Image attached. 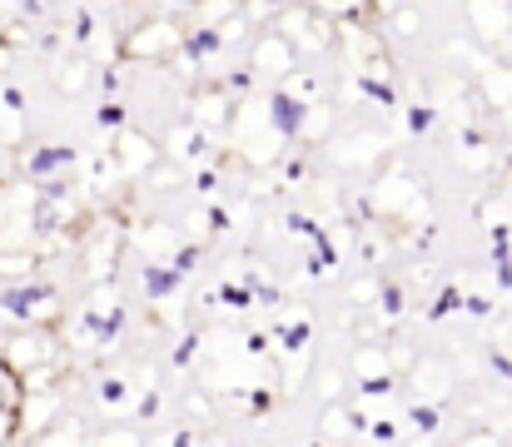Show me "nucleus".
<instances>
[{"label":"nucleus","mask_w":512,"mask_h":447,"mask_svg":"<svg viewBox=\"0 0 512 447\" xmlns=\"http://www.w3.org/2000/svg\"><path fill=\"white\" fill-rule=\"evenodd\" d=\"M493 368H498V373H508V383H512V363L508 358H493Z\"/></svg>","instance_id":"14"},{"label":"nucleus","mask_w":512,"mask_h":447,"mask_svg":"<svg viewBox=\"0 0 512 447\" xmlns=\"http://www.w3.org/2000/svg\"><path fill=\"white\" fill-rule=\"evenodd\" d=\"M363 90H368L373 100H383V105H393V90H388V85H373V80H363Z\"/></svg>","instance_id":"8"},{"label":"nucleus","mask_w":512,"mask_h":447,"mask_svg":"<svg viewBox=\"0 0 512 447\" xmlns=\"http://www.w3.org/2000/svg\"><path fill=\"white\" fill-rule=\"evenodd\" d=\"M120 323H125V313H110V318H90V328H95L100 338H115V333H120Z\"/></svg>","instance_id":"6"},{"label":"nucleus","mask_w":512,"mask_h":447,"mask_svg":"<svg viewBox=\"0 0 512 447\" xmlns=\"http://www.w3.org/2000/svg\"><path fill=\"white\" fill-rule=\"evenodd\" d=\"M174 279H179L174 269H145V289H150L155 298H165V294H170V289H174Z\"/></svg>","instance_id":"4"},{"label":"nucleus","mask_w":512,"mask_h":447,"mask_svg":"<svg viewBox=\"0 0 512 447\" xmlns=\"http://www.w3.org/2000/svg\"><path fill=\"white\" fill-rule=\"evenodd\" d=\"M408 120H413V130H428V125H433V115H428V110H413Z\"/></svg>","instance_id":"12"},{"label":"nucleus","mask_w":512,"mask_h":447,"mask_svg":"<svg viewBox=\"0 0 512 447\" xmlns=\"http://www.w3.org/2000/svg\"><path fill=\"white\" fill-rule=\"evenodd\" d=\"M20 5H25V10H30V15H35V10H40V0H20Z\"/></svg>","instance_id":"15"},{"label":"nucleus","mask_w":512,"mask_h":447,"mask_svg":"<svg viewBox=\"0 0 512 447\" xmlns=\"http://www.w3.org/2000/svg\"><path fill=\"white\" fill-rule=\"evenodd\" d=\"M269 115H274V125H279L284 135H294V130H299V120H304V110H299L289 95H274V100H269Z\"/></svg>","instance_id":"2"},{"label":"nucleus","mask_w":512,"mask_h":447,"mask_svg":"<svg viewBox=\"0 0 512 447\" xmlns=\"http://www.w3.org/2000/svg\"><path fill=\"white\" fill-rule=\"evenodd\" d=\"M284 343H289V348H304V343H309V323H294V328H284Z\"/></svg>","instance_id":"7"},{"label":"nucleus","mask_w":512,"mask_h":447,"mask_svg":"<svg viewBox=\"0 0 512 447\" xmlns=\"http://www.w3.org/2000/svg\"><path fill=\"white\" fill-rule=\"evenodd\" d=\"M413 423H418V428H433L438 418H433V408H413Z\"/></svg>","instance_id":"11"},{"label":"nucleus","mask_w":512,"mask_h":447,"mask_svg":"<svg viewBox=\"0 0 512 447\" xmlns=\"http://www.w3.org/2000/svg\"><path fill=\"white\" fill-rule=\"evenodd\" d=\"M224 303H234V308H244V303H249V294H244V289H224Z\"/></svg>","instance_id":"13"},{"label":"nucleus","mask_w":512,"mask_h":447,"mask_svg":"<svg viewBox=\"0 0 512 447\" xmlns=\"http://www.w3.org/2000/svg\"><path fill=\"white\" fill-rule=\"evenodd\" d=\"M458 303H463V294H458V289H448V294L438 298V313H448V308H458Z\"/></svg>","instance_id":"9"},{"label":"nucleus","mask_w":512,"mask_h":447,"mask_svg":"<svg viewBox=\"0 0 512 447\" xmlns=\"http://www.w3.org/2000/svg\"><path fill=\"white\" fill-rule=\"evenodd\" d=\"M45 298H50V289H40V284H25V289H5V294H0V303H5L10 313H35Z\"/></svg>","instance_id":"1"},{"label":"nucleus","mask_w":512,"mask_h":447,"mask_svg":"<svg viewBox=\"0 0 512 447\" xmlns=\"http://www.w3.org/2000/svg\"><path fill=\"white\" fill-rule=\"evenodd\" d=\"M65 164H70V149H35V154H30V174H35V179H50V174L65 169Z\"/></svg>","instance_id":"3"},{"label":"nucleus","mask_w":512,"mask_h":447,"mask_svg":"<svg viewBox=\"0 0 512 447\" xmlns=\"http://www.w3.org/2000/svg\"><path fill=\"white\" fill-rule=\"evenodd\" d=\"M214 45H219V35H214V30H204V35H194V40H189V45H184V50H189V55H194V60H199V55H209V50H214Z\"/></svg>","instance_id":"5"},{"label":"nucleus","mask_w":512,"mask_h":447,"mask_svg":"<svg viewBox=\"0 0 512 447\" xmlns=\"http://www.w3.org/2000/svg\"><path fill=\"white\" fill-rule=\"evenodd\" d=\"M189 269H194V249H184V254L174 259V274H189Z\"/></svg>","instance_id":"10"}]
</instances>
